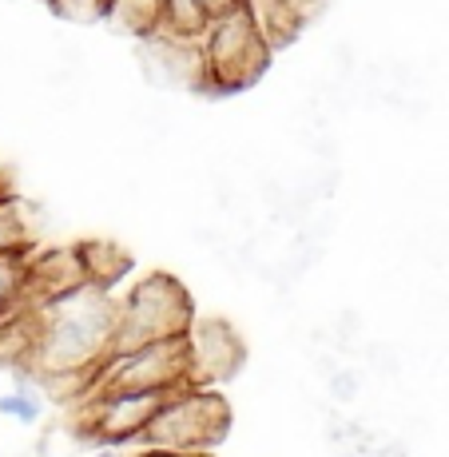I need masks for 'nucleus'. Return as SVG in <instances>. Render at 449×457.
Segmentation results:
<instances>
[{
	"label": "nucleus",
	"instance_id": "f8f14e48",
	"mask_svg": "<svg viewBox=\"0 0 449 457\" xmlns=\"http://www.w3.org/2000/svg\"><path fill=\"white\" fill-rule=\"evenodd\" d=\"M243 8L254 16V24H259V32L267 37L270 48H283V44L295 40L298 29H303V21L290 12L287 0H243Z\"/></svg>",
	"mask_w": 449,
	"mask_h": 457
},
{
	"label": "nucleus",
	"instance_id": "2eb2a0df",
	"mask_svg": "<svg viewBox=\"0 0 449 457\" xmlns=\"http://www.w3.org/2000/svg\"><path fill=\"white\" fill-rule=\"evenodd\" d=\"M163 8V29L167 37H179V40H199L207 29V12H204V0H160Z\"/></svg>",
	"mask_w": 449,
	"mask_h": 457
},
{
	"label": "nucleus",
	"instance_id": "9d476101",
	"mask_svg": "<svg viewBox=\"0 0 449 457\" xmlns=\"http://www.w3.org/2000/svg\"><path fill=\"white\" fill-rule=\"evenodd\" d=\"M76 254H80V267H84V283L100 295H116L123 278L131 275V254L116 239H80Z\"/></svg>",
	"mask_w": 449,
	"mask_h": 457
},
{
	"label": "nucleus",
	"instance_id": "39448f33",
	"mask_svg": "<svg viewBox=\"0 0 449 457\" xmlns=\"http://www.w3.org/2000/svg\"><path fill=\"white\" fill-rule=\"evenodd\" d=\"M179 386H191V362H187V334L183 338L144 342L123 354H108L92 374L87 394L108 390H139V394H171Z\"/></svg>",
	"mask_w": 449,
	"mask_h": 457
},
{
	"label": "nucleus",
	"instance_id": "7ed1b4c3",
	"mask_svg": "<svg viewBox=\"0 0 449 457\" xmlns=\"http://www.w3.org/2000/svg\"><path fill=\"white\" fill-rule=\"evenodd\" d=\"M231 429V406L215 386H179L160 402L139 445L175 453H211Z\"/></svg>",
	"mask_w": 449,
	"mask_h": 457
},
{
	"label": "nucleus",
	"instance_id": "423d86ee",
	"mask_svg": "<svg viewBox=\"0 0 449 457\" xmlns=\"http://www.w3.org/2000/svg\"><path fill=\"white\" fill-rule=\"evenodd\" d=\"M167 394H139V390H108L84 398V434L100 445H139L147 421L160 410Z\"/></svg>",
	"mask_w": 449,
	"mask_h": 457
},
{
	"label": "nucleus",
	"instance_id": "1a4fd4ad",
	"mask_svg": "<svg viewBox=\"0 0 449 457\" xmlns=\"http://www.w3.org/2000/svg\"><path fill=\"white\" fill-rule=\"evenodd\" d=\"M84 283V267L80 254L72 247H32L29 251V283H24V306L37 311V306L52 303V298H64L72 291H80Z\"/></svg>",
	"mask_w": 449,
	"mask_h": 457
},
{
	"label": "nucleus",
	"instance_id": "f3484780",
	"mask_svg": "<svg viewBox=\"0 0 449 457\" xmlns=\"http://www.w3.org/2000/svg\"><path fill=\"white\" fill-rule=\"evenodd\" d=\"M327 394H330V402H338V406H350V402L362 394V374H358L354 366H334L327 374Z\"/></svg>",
	"mask_w": 449,
	"mask_h": 457
},
{
	"label": "nucleus",
	"instance_id": "ddd939ff",
	"mask_svg": "<svg viewBox=\"0 0 449 457\" xmlns=\"http://www.w3.org/2000/svg\"><path fill=\"white\" fill-rule=\"evenodd\" d=\"M24 283H29V251L0 254V322L24 314Z\"/></svg>",
	"mask_w": 449,
	"mask_h": 457
},
{
	"label": "nucleus",
	"instance_id": "f257e3e1",
	"mask_svg": "<svg viewBox=\"0 0 449 457\" xmlns=\"http://www.w3.org/2000/svg\"><path fill=\"white\" fill-rule=\"evenodd\" d=\"M32 322V370L37 374H96L108 358L116 330V295L92 287L52 298L29 311Z\"/></svg>",
	"mask_w": 449,
	"mask_h": 457
},
{
	"label": "nucleus",
	"instance_id": "0eeeda50",
	"mask_svg": "<svg viewBox=\"0 0 449 457\" xmlns=\"http://www.w3.org/2000/svg\"><path fill=\"white\" fill-rule=\"evenodd\" d=\"M187 362L191 386H223L243 370L246 342L227 319H195L187 330Z\"/></svg>",
	"mask_w": 449,
	"mask_h": 457
},
{
	"label": "nucleus",
	"instance_id": "6e6552de",
	"mask_svg": "<svg viewBox=\"0 0 449 457\" xmlns=\"http://www.w3.org/2000/svg\"><path fill=\"white\" fill-rule=\"evenodd\" d=\"M139 64L147 80L160 87H183V92H207V68L199 40H179L155 32L152 40H139Z\"/></svg>",
	"mask_w": 449,
	"mask_h": 457
},
{
	"label": "nucleus",
	"instance_id": "20e7f679",
	"mask_svg": "<svg viewBox=\"0 0 449 457\" xmlns=\"http://www.w3.org/2000/svg\"><path fill=\"white\" fill-rule=\"evenodd\" d=\"M204 68H207V96H235L246 92L251 84H259V76L267 72L275 48L259 32L254 16L246 8H235L227 16L207 21L204 37Z\"/></svg>",
	"mask_w": 449,
	"mask_h": 457
},
{
	"label": "nucleus",
	"instance_id": "aec40b11",
	"mask_svg": "<svg viewBox=\"0 0 449 457\" xmlns=\"http://www.w3.org/2000/svg\"><path fill=\"white\" fill-rule=\"evenodd\" d=\"M136 457H211V453H175V450H155V445H139Z\"/></svg>",
	"mask_w": 449,
	"mask_h": 457
},
{
	"label": "nucleus",
	"instance_id": "a211bd4d",
	"mask_svg": "<svg viewBox=\"0 0 449 457\" xmlns=\"http://www.w3.org/2000/svg\"><path fill=\"white\" fill-rule=\"evenodd\" d=\"M56 8V16L64 21H76V24H92V21H104V8L108 0H48Z\"/></svg>",
	"mask_w": 449,
	"mask_h": 457
},
{
	"label": "nucleus",
	"instance_id": "412c9836",
	"mask_svg": "<svg viewBox=\"0 0 449 457\" xmlns=\"http://www.w3.org/2000/svg\"><path fill=\"white\" fill-rule=\"evenodd\" d=\"M92 457H123L120 450H116V445H96V453Z\"/></svg>",
	"mask_w": 449,
	"mask_h": 457
},
{
	"label": "nucleus",
	"instance_id": "4be33fe9",
	"mask_svg": "<svg viewBox=\"0 0 449 457\" xmlns=\"http://www.w3.org/2000/svg\"><path fill=\"white\" fill-rule=\"evenodd\" d=\"M0 199H4V183H0Z\"/></svg>",
	"mask_w": 449,
	"mask_h": 457
},
{
	"label": "nucleus",
	"instance_id": "dca6fc26",
	"mask_svg": "<svg viewBox=\"0 0 449 457\" xmlns=\"http://www.w3.org/2000/svg\"><path fill=\"white\" fill-rule=\"evenodd\" d=\"M44 414V398L37 386H16V390L0 394V418L16 421V426H37Z\"/></svg>",
	"mask_w": 449,
	"mask_h": 457
},
{
	"label": "nucleus",
	"instance_id": "9b49d317",
	"mask_svg": "<svg viewBox=\"0 0 449 457\" xmlns=\"http://www.w3.org/2000/svg\"><path fill=\"white\" fill-rule=\"evenodd\" d=\"M104 21L131 40H152L163 29V8L160 0H108Z\"/></svg>",
	"mask_w": 449,
	"mask_h": 457
},
{
	"label": "nucleus",
	"instance_id": "f03ea898",
	"mask_svg": "<svg viewBox=\"0 0 449 457\" xmlns=\"http://www.w3.org/2000/svg\"><path fill=\"white\" fill-rule=\"evenodd\" d=\"M191 322H195V298L187 295V287L167 270H152L116 295V330L108 354H123L144 342L183 338Z\"/></svg>",
	"mask_w": 449,
	"mask_h": 457
},
{
	"label": "nucleus",
	"instance_id": "4468645a",
	"mask_svg": "<svg viewBox=\"0 0 449 457\" xmlns=\"http://www.w3.org/2000/svg\"><path fill=\"white\" fill-rule=\"evenodd\" d=\"M32 247H37V223L29 215V204L4 195L0 199V254L32 251Z\"/></svg>",
	"mask_w": 449,
	"mask_h": 457
},
{
	"label": "nucleus",
	"instance_id": "6ab92c4d",
	"mask_svg": "<svg viewBox=\"0 0 449 457\" xmlns=\"http://www.w3.org/2000/svg\"><path fill=\"white\" fill-rule=\"evenodd\" d=\"M235 8H243V0H204V12H207V21H215V16L235 12Z\"/></svg>",
	"mask_w": 449,
	"mask_h": 457
}]
</instances>
